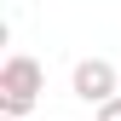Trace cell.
I'll list each match as a JSON object with an SVG mask.
<instances>
[{"label": "cell", "instance_id": "cell-1", "mask_svg": "<svg viewBox=\"0 0 121 121\" xmlns=\"http://www.w3.org/2000/svg\"><path fill=\"white\" fill-rule=\"evenodd\" d=\"M40 86H46V75H40L35 58H6V69H0V110H6L12 121L35 110V98H40Z\"/></svg>", "mask_w": 121, "mask_h": 121}, {"label": "cell", "instance_id": "cell-2", "mask_svg": "<svg viewBox=\"0 0 121 121\" xmlns=\"http://www.w3.org/2000/svg\"><path fill=\"white\" fill-rule=\"evenodd\" d=\"M69 86H75L81 104H110L115 98V64L110 58H81L75 75H69Z\"/></svg>", "mask_w": 121, "mask_h": 121}, {"label": "cell", "instance_id": "cell-3", "mask_svg": "<svg viewBox=\"0 0 121 121\" xmlns=\"http://www.w3.org/2000/svg\"><path fill=\"white\" fill-rule=\"evenodd\" d=\"M98 121H121V92H115L110 104H98Z\"/></svg>", "mask_w": 121, "mask_h": 121}]
</instances>
